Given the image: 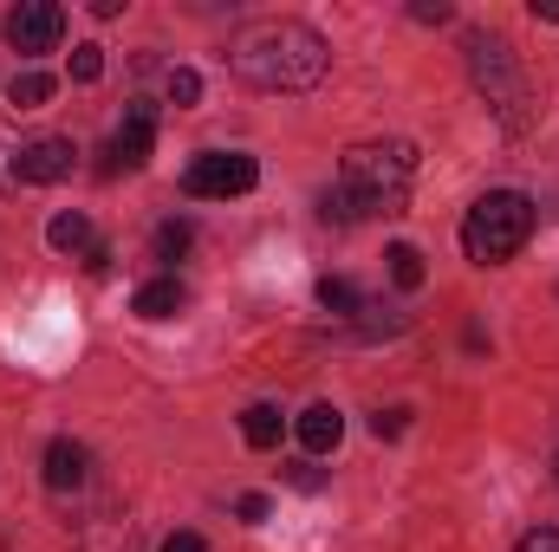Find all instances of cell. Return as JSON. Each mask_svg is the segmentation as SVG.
Masks as SVG:
<instances>
[{
    "label": "cell",
    "instance_id": "6da1fadb",
    "mask_svg": "<svg viewBox=\"0 0 559 552\" xmlns=\"http://www.w3.org/2000/svg\"><path fill=\"white\" fill-rule=\"evenodd\" d=\"M228 65L254 92H312L325 79L332 52L306 20H254L228 39Z\"/></svg>",
    "mask_w": 559,
    "mask_h": 552
},
{
    "label": "cell",
    "instance_id": "7a4b0ae2",
    "mask_svg": "<svg viewBox=\"0 0 559 552\" xmlns=\"http://www.w3.org/2000/svg\"><path fill=\"white\" fill-rule=\"evenodd\" d=\"M411 176H417V149L411 143H352L338 163V189L325 195V221H358V215H404L411 202Z\"/></svg>",
    "mask_w": 559,
    "mask_h": 552
},
{
    "label": "cell",
    "instance_id": "3957f363",
    "mask_svg": "<svg viewBox=\"0 0 559 552\" xmlns=\"http://www.w3.org/2000/svg\"><path fill=\"white\" fill-rule=\"evenodd\" d=\"M527 235H534V202H527L521 189H495V195H481V202L468 208V221H462V254H468L475 267H501V261H514V254L527 248Z\"/></svg>",
    "mask_w": 559,
    "mask_h": 552
},
{
    "label": "cell",
    "instance_id": "277c9868",
    "mask_svg": "<svg viewBox=\"0 0 559 552\" xmlns=\"http://www.w3.org/2000/svg\"><path fill=\"white\" fill-rule=\"evenodd\" d=\"M462 52H468V72H475L481 98H488V105L508 118V131H521V105H527V85H521V65H514L508 39H495V33H468V39H462Z\"/></svg>",
    "mask_w": 559,
    "mask_h": 552
},
{
    "label": "cell",
    "instance_id": "5b68a950",
    "mask_svg": "<svg viewBox=\"0 0 559 552\" xmlns=\"http://www.w3.org/2000/svg\"><path fill=\"white\" fill-rule=\"evenodd\" d=\"M261 182V163L241 156V149H202L189 169H182V189L202 195V202H228V195H248Z\"/></svg>",
    "mask_w": 559,
    "mask_h": 552
},
{
    "label": "cell",
    "instance_id": "8992f818",
    "mask_svg": "<svg viewBox=\"0 0 559 552\" xmlns=\"http://www.w3.org/2000/svg\"><path fill=\"white\" fill-rule=\"evenodd\" d=\"M59 39H66V7H52V0H20V7L7 13V46H13V52L39 59V52H52Z\"/></svg>",
    "mask_w": 559,
    "mask_h": 552
},
{
    "label": "cell",
    "instance_id": "52a82bcc",
    "mask_svg": "<svg viewBox=\"0 0 559 552\" xmlns=\"http://www.w3.org/2000/svg\"><path fill=\"white\" fill-rule=\"evenodd\" d=\"M72 163H79L72 137H33V143H20V149H13V182L46 189V182H66V176H72Z\"/></svg>",
    "mask_w": 559,
    "mask_h": 552
},
{
    "label": "cell",
    "instance_id": "ba28073f",
    "mask_svg": "<svg viewBox=\"0 0 559 552\" xmlns=\"http://www.w3.org/2000/svg\"><path fill=\"white\" fill-rule=\"evenodd\" d=\"M150 149H156V105H150V98H131L124 118H118V137H111V169H118V163H124V169H143Z\"/></svg>",
    "mask_w": 559,
    "mask_h": 552
},
{
    "label": "cell",
    "instance_id": "9c48e42d",
    "mask_svg": "<svg viewBox=\"0 0 559 552\" xmlns=\"http://www.w3.org/2000/svg\"><path fill=\"white\" fill-rule=\"evenodd\" d=\"M92 481V448L85 442H72V435H59L52 448H46V494H79Z\"/></svg>",
    "mask_w": 559,
    "mask_h": 552
},
{
    "label": "cell",
    "instance_id": "30bf717a",
    "mask_svg": "<svg viewBox=\"0 0 559 552\" xmlns=\"http://www.w3.org/2000/svg\"><path fill=\"white\" fill-rule=\"evenodd\" d=\"M338 435H345V416L332 410V404H312V410L299 416V448L306 455H332Z\"/></svg>",
    "mask_w": 559,
    "mask_h": 552
},
{
    "label": "cell",
    "instance_id": "8fae6325",
    "mask_svg": "<svg viewBox=\"0 0 559 552\" xmlns=\"http://www.w3.org/2000/svg\"><path fill=\"white\" fill-rule=\"evenodd\" d=\"M182 299H189V292H182V279L163 274V279H150V286H138L131 312H138V319H176V312H182Z\"/></svg>",
    "mask_w": 559,
    "mask_h": 552
},
{
    "label": "cell",
    "instance_id": "7c38bea8",
    "mask_svg": "<svg viewBox=\"0 0 559 552\" xmlns=\"http://www.w3.org/2000/svg\"><path fill=\"white\" fill-rule=\"evenodd\" d=\"M280 429H286V416L274 404H248L241 410V442L248 448H280Z\"/></svg>",
    "mask_w": 559,
    "mask_h": 552
},
{
    "label": "cell",
    "instance_id": "4fadbf2b",
    "mask_svg": "<svg viewBox=\"0 0 559 552\" xmlns=\"http://www.w3.org/2000/svg\"><path fill=\"white\" fill-rule=\"evenodd\" d=\"M46 241H52L59 254H92V248H98V241H92V221H85V215H72V208H66V215H52Z\"/></svg>",
    "mask_w": 559,
    "mask_h": 552
},
{
    "label": "cell",
    "instance_id": "5bb4252c",
    "mask_svg": "<svg viewBox=\"0 0 559 552\" xmlns=\"http://www.w3.org/2000/svg\"><path fill=\"white\" fill-rule=\"evenodd\" d=\"M319 305H325V312H338V319H358V305H365V299H358V286H352V279L325 274V279H319Z\"/></svg>",
    "mask_w": 559,
    "mask_h": 552
},
{
    "label": "cell",
    "instance_id": "9a60e30c",
    "mask_svg": "<svg viewBox=\"0 0 559 552\" xmlns=\"http://www.w3.org/2000/svg\"><path fill=\"white\" fill-rule=\"evenodd\" d=\"M7 98H13L20 111H39V105L52 98V79H46V72H13V85H7Z\"/></svg>",
    "mask_w": 559,
    "mask_h": 552
},
{
    "label": "cell",
    "instance_id": "2e32d148",
    "mask_svg": "<svg viewBox=\"0 0 559 552\" xmlns=\"http://www.w3.org/2000/svg\"><path fill=\"white\" fill-rule=\"evenodd\" d=\"M384 261H391V279H397L404 292H417V286H423V254L411 248V241H397V248H391Z\"/></svg>",
    "mask_w": 559,
    "mask_h": 552
},
{
    "label": "cell",
    "instance_id": "e0dca14e",
    "mask_svg": "<svg viewBox=\"0 0 559 552\" xmlns=\"http://www.w3.org/2000/svg\"><path fill=\"white\" fill-rule=\"evenodd\" d=\"M98 72H105V46H92V39L72 46V79L79 85H98Z\"/></svg>",
    "mask_w": 559,
    "mask_h": 552
},
{
    "label": "cell",
    "instance_id": "ac0fdd59",
    "mask_svg": "<svg viewBox=\"0 0 559 552\" xmlns=\"http://www.w3.org/2000/svg\"><path fill=\"white\" fill-rule=\"evenodd\" d=\"M169 105H176V111H189V105H202V79H195L189 65H176V72H169Z\"/></svg>",
    "mask_w": 559,
    "mask_h": 552
},
{
    "label": "cell",
    "instance_id": "d6986e66",
    "mask_svg": "<svg viewBox=\"0 0 559 552\" xmlns=\"http://www.w3.org/2000/svg\"><path fill=\"white\" fill-rule=\"evenodd\" d=\"M189 254V221H163L156 228V261H182Z\"/></svg>",
    "mask_w": 559,
    "mask_h": 552
},
{
    "label": "cell",
    "instance_id": "ffe728a7",
    "mask_svg": "<svg viewBox=\"0 0 559 552\" xmlns=\"http://www.w3.org/2000/svg\"><path fill=\"white\" fill-rule=\"evenodd\" d=\"M371 429H378V442H397V435L411 429V410H397V404H391V410L371 416Z\"/></svg>",
    "mask_w": 559,
    "mask_h": 552
},
{
    "label": "cell",
    "instance_id": "44dd1931",
    "mask_svg": "<svg viewBox=\"0 0 559 552\" xmlns=\"http://www.w3.org/2000/svg\"><path fill=\"white\" fill-rule=\"evenodd\" d=\"M411 20H423V26H442V20H455V7H449V0H417V7H411Z\"/></svg>",
    "mask_w": 559,
    "mask_h": 552
},
{
    "label": "cell",
    "instance_id": "7402d4cb",
    "mask_svg": "<svg viewBox=\"0 0 559 552\" xmlns=\"http://www.w3.org/2000/svg\"><path fill=\"white\" fill-rule=\"evenodd\" d=\"M514 552H559V527H534V533H527Z\"/></svg>",
    "mask_w": 559,
    "mask_h": 552
},
{
    "label": "cell",
    "instance_id": "603a6c76",
    "mask_svg": "<svg viewBox=\"0 0 559 552\" xmlns=\"http://www.w3.org/2000/svg\"><path fill=\"white\" fill-rule=\"evenodd\" d=\"M235 514H241L248 527H261V520H267L274 507H267V494H241V507H235Z\"/></svg>",
    "mask_w": 559,
    "mask_h": 552
},
{
    "label": "cell",
    "instance_id": "cb8c5ba5",
    "mask_svg": "<svg viewBox=\"0 0 559 552\" xmlns=\"http://www.w3.org/2000/svg\"><path fill=\"white\" fill-rule=\"evenodd\" d=\"M163 552H209V547H202V533H169Z\"/></svg>",
    "mask_w": 559,
    "mask_h": 552
},
{
    "label": "cell",
    "instance_id": "d4e9b609",
    "mask_svg": "<svg viewBox=\"0 0 559 552\" xmlns=\"http://www.w3.org/2000/svg\"><path fill=\"white\" fill-rule=\"evenodd\" d=\"M534 20H559V0H534Z\"/></svg>",
    "mask_w": 559,
    "mask_h": 552
}]
</instances>
